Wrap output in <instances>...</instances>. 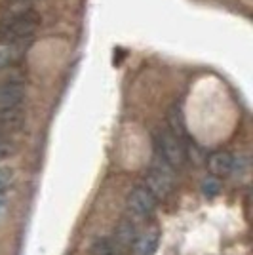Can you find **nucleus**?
<instances>
[{"label": "nucleus", "mask_w": 253, "mask_h": 255, "mask_svg": "<svg viewBox=\"0 0 253 255\" xmlns=\"http://www.w3.org/2000/svg\"><path fill=\"white\" fill-rule=\"evenodd\" d=\"M40 25V15L31 8L11 11L0 21V40L6 44H19L29 40Z\"/></svg>", "instance_id": "f257e3e1"}, {"label": "nucleus", "mask_w": 253, "mask_h": 255, "mask_svg": "<svg viewBox=\"0 0 253 255\" xmlns=\"http://www.w3.org/2000/svg\"><path fill=\"white\" fill-rule=\"evenodd\" d=\"M154 149H156V156L164 160L166 164H169L173 170L183 168L187 162V149L183 145V141L179 137H175L169 129L162 128L154 131Z\"/></svg>", "instance_id": "f03ea898"}, {"label": "nucleus", "mask_w": 253, "mask_h": 255, "mask_svg": "<svg viewBox=\"0 0 253 255\" xmlns=\"http://www.w3.org/2000/svg\"><path fill=\"white\" fill-rule=\"evenodd\" d=\"M173 185H175V170L160 156H154L147 171V177H145V189L158 200V198L168 196Z\"/></svg>", "instance_id": "7ed1b4c3"}, {"label": "nucleus", "mask_w": 253, "mask_h": 255, "mask_svg": "<svg viewBox=\"0 0 253 255\" xmlns=\"http://www.w3.org/2000/svg\"><path fill=\"white\" fill-rule=\"evenodd\" d=\"M25 99V88L17 80L0 82V115L13 113Z\"/></svg>", "instance_id": "20e7f679"}, {"label": "nucleus", "mask_w": 253, "mask_h": 255, "mask_svg": "<svg viewBox=\"0 0 253 255\" xmlns=\"http://www.w3.org/2000/svg\"><path fill=\"white\" fill-rule=\"evenodd\" d=\"M127 210L135 217H148L156 210V198L145 187H135L127 196Z\"/></svg>", "instance_id": "39448f33"}, {"label": "nucleus", "mask_w": 253, "mask_h": 255, "mask_svg": "<svg viewBox=\"0 0 253 255\" xmlns=\"http://www.w3.org/2000/svg\"><path fill=\"white\" fill-rule=\"evenodd\" d=\"M232 164H234V156L227 150H217L208 158V166L213 177H227L232 173Z\"/></svg>", "instance_id": "423d86ee"}, {"label": "nucleus", "mask_w": 253, "mask_h": 255, "mask_svg": "<svg viewBox=\"0 0 253 255\" xmlns=\"http://www.w3.org/2000/svg\"><path fill=\"white\" fill-rule=\"evenodd\" d=\"M137 238V231H135V225L131 223L129 219H122L118 227H116V233H115V246L116 248H127L135 242Z\"/></svg>", "instance_id": "0eeeda50"}, {"label": "nucleus", "mask_w": 253, "mask_h": 255, "mask_svg": "<svg viewBox=\"0 0 253 255\" xmlns=\"http://www.w3.org/2000/svg\"><path fill=\"white\" fill-rule=\"evenodd\" d=\"M168 122H169V131L179 137L183 141V137L187 135V124H185V117H183V111H181L179 105H173L169 109V115H168Z\"/></svg>", "instance_id": "6e6552de"}, {"label": "nucleus", "mask_w": 253, "mask_h": 255, "mask_svg": "<svg viewBox=\"0 0 253 255\" xmlns=\"http://www.w3.org/2000/svg\"><path fill=\"white\" fill-rule=\"evenodd\" d=\"M156 250H158V234L156 233L141 236L137 240V244H135L137 255H154Z\"/></svg>", "instance_id": "1a4fd4ad"}, {"label": "nucleus", "mask_w": 253, "mask_h": 255, "mask_svg": "<svg viewBox=\"0 0 253 255\" xmlns=\"http://www.w3.org/2000/svg\"><path fill=\"white\" fill-rule=\"evenodd\" d=\"M92 255H116V246L109 238H97L92 246Z\"/></svg>", "instance_id": "9d476101"}, {"label": "nucleus", "mask_w": 253, "mask_h": 255, "mask_svg": "<svg viewBox=\"0 0 253 255\" xmlns=\"http://www.w3.org/2000/svg\"><path fill=\"white\" fill-rule=\"evenodd\" d=\"M202 192H204L208 198L217 196V194L221 192V183H219V179H217V177H213V175L206 177V179L202 181Z\"/></svg>", "instance_id": "9b49d317"}, {"label": "nucleus", "mask_w": 253, "mask_h": 255, "mask_svg": "<svg viewBox=\"0 0 253 255\" xmlns=\"http://www.w3.org/2000/svg\"><path fill=\"white\" fill-rule=\"evenodd\" d=\"M13 183V170L8 166H2L0 168V196L8 191Z\"/></svg>", "instance_id": "f8f14e48"}, {"label": "nucleus", "mask_w": 253, "mask_h": 255, "mask_svg": "<svg viewBox=\"0 0 253 255\" xmlns=\"http://www.w3.org/2000/svg\"><path fill=\"white\" fill-rule=\"evenodd\" d=\"M19 126V122L15 120V118H0V139H8L11 129H15V128Z\"/></svg>", "instance_id": "ddd939ff"}, {"label": "nucleus", "mask_w": 253, "mask_h": 255, "mask_svg": "<svg viewBox=\"0 0 253 255\" xmlns=\"http://www.w3.org/2000/svg\"><path fill=\"white\" fill-rule=\"evenodd\" d=\"M13 152H15V145L10 139H0V160L10 158Z\"/></svg>", "instance_id": "4468645a"}, {"label": "nucleus", "mask_w": 253, "mask_h": 255, "mask_svg": "<svg viewBox=\"0 0 253 255\" xmlns=\"http://www.w3.org/2000/svg\"><path fill=\"white\" fill-rule=\"evenodd\" d=\"M2 208H4V202H2V196H0V212H2Z\"/></svg>", "instance_id": "2eb2a0df"}]
</instances>
